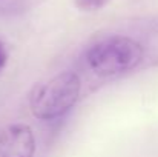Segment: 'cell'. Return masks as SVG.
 <instances>
[{
	"label": "cell",
	"instance_id": "cell-2",
	"mask_svg": "<svg viewBox=\"0 0 158 157\" xmlns=\"http://www.w3.org/2000/svg\"><path fill=\"white\" fill-rule=\"evenodd\" d=\"M80 77L63 71L39 85L31 96V112L40 120H52L68 112L80 96Z\"/></svg>",
	"mask_w": 158,
	"mask_h": 157
},
{
	"label": "cell",
	"instance_id": "cell-1",
	"mask_svg": "<svg viewBox=\"0 0 158 157\" xmlns=\"http://www.w3.org/2000/svg\"><path fill=\"white\" fill-rule=\"evenodd\" d=\"M144 57L143 46L124 36H114L89 48L86 60L89 68L100 77L123 74L137 68Z\"/></svg>",
	"mask_w": 158,
	"mask_h": 157
},
{
	"label": "cell",
	"instance_id": "cell-4",
	"mask_svg": "<svg viewBox=\"0 0 158 157\" xmlns=\"http://www.w3.org/2000/svg\"><path fill=\"white\" fill-rule=\"evenodd\" d=\"M109 0H74L75 6L81 11H97L103 8Z\"/></svg>",
	"mask_w": 158,
	"mask_h": 157
},
{
	"label": "cell",
	"instance_id": "cell-3",
	"mask_svg": "<svg viewBox=\"0 0 158 157\" xmlns=\"http://www.w3.org/2000/svg\"><path fill=\"white\" fill-rule=\"evenodd\" d=\"M35 137L25 123H12L0 131V157H34Z\"/></svg>",
	"mask_w": 158,
	"mask_h": 157
},
{
	"label": "cell",
	"instance_id": "cell-5",
	"mask_svg": "<svg viewBox=\"0 0 158 157\" xmlns=\"http://www.w3.org/2000/svg\"><path fill=\"white\" fill-rule=\"evenodd\" d=\"M6 60H8V54H6V48L3 45V42L0 40V71L5 68L6 65Z\"/></svg>",
	"mask_w": 158,
	"mask_h": 157
}]
</instances>
